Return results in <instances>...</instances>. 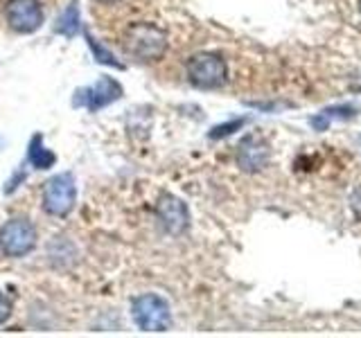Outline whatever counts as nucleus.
<instances>
[{
	"label": "nucleus",
	"mask_w": 361,
	"mask_h": 338,
	"mask_svg": "<svg viewBox=\"0 0 361 338\" xmlns=\"http://www.w3.org/2000/svg\"><path fill=\"white\" fill-rule=\"evenodd\" d=\"M43 210L52 217H68L77 203V185L73 174H56L43 187Z\"/></svg>",
	"instance_id": "nucleus-4"
},
{
	"label": "nucleus",
	"mask_w": 361,
	"mask_h": 338,
	"mask_svg": "<svg viewBox=\"0 0 361 338\" xmlns=\"http://www.w3.org/2000/svg\"><path fill=\"white\" fill-rule=\"evenodd\" d=\"M27 161L32 167H37V169H48L54 165L56 158L50 149H45L43 146L41 135H34V138L30 140V146H27Z\"/></svg>",
	"instance_id": "nucleus-11"
},
{
	"label": "nucleus",
	"mask_w": 361,
	"mask_h": 338,
	"mask_svg": "<svg viewBox=\"0 0 361 338\" xmlns=\"http://www.w3.org/2000/svg\"><path fill=\"white\" fill-rule=\"evenodd\" d=\"M97 3H118V0H97Z\"/></svg>",
	"instance_id": "nucleus-16"
},
{
	"label": "nucleus",
	"mask_w": 361,
	"mask_h": 338,
	"mask_svg": "<svg viewBox=\"0 0 361 338\" xmlns=\"http://www.w3.org/2000/svg\"><path fill=\"white\" fill-rule=\"evenodd\" d=\"M188 79L197 88H221L228 82V63L217 52H199L188 61Z\"/></svg>",
	"instance_id": "nucleus-2"
},
{
	"label": "nucleus",
	"mask_w": 361,
	"mask_h": 338,
	"mask_svg": "<svg viewBox=\"0 0 361 338\" xmlns=\"http://www.w3.org/2000/svg\"><path fill=\"white\" fill-rule=\"evenodd\" d=\"M156 217L167 234H183L190 225L188 206L174 194H163L156 203Z\"/></svg>",
	"instance_id": "nucleus-7"
},
{
	"label": "nucleus",
	"mask_w": 361,
	"mask_h": 338,
	"mask_svg": "<svg viewBox=\"0 0 361 338\" xmlns=\"http://www.w3.org/2000/svg\"><path fill=\"white\" fill-rule=\"evenodd\" d=\"M122 48L131 59L152 63L167 52V34L152 23H133L122 34Z\"/></svg>",
	"instance_id": "nucleus-1"
},
{
	"label": "nucleus",
	"mask_w": 361,
	"mask_h": 338,
	"mask_svg": "<svg viewBox=\"0 0 361 338\" xmlns=\"http://www.w3.org/2000/svg\"><path fill=\"white\" fill-rule=\"evenodd\" d=\"M5 18L14 32L32 34L43 25V7L39 0H9Z\"/></svg>",
	"instance_id": "nucleus-6"
},
{
	"label": "nucleus",
	"mask_w": 361,
	"mask_h": 338,
	"mask_svg": "<svg viewBox=\"0 0 361 338\" xmlns=\"http://www.w3.org/2000/svg\"><path fill=\"white\" fill-rule=\"evenodd\" d=\"M79 27H82V18H79V7H77V3H73L61 14L59 23H56V32L63 34V37H75V34L79 32Z\"/></svg>",
	"instance_id": "nucleus-12"
},
{
	"label": "nucleus",
	"mask_w": 361,
	"mask_h": 338,
	"mask_svg": "<svg viewBox=\"0 0 361 338\" xmlns=\"http://www.w3.org/2000/svg\"><path fill=\"white\" fill-rule=\"evenodd\" d=\"M37 228L30 219H9L5 221V225L0 228V251H3L7 257H23L34 251L37 246Z\"/></svg>",
	"instance_id": "nucleus-5"
},
{
	"label": "nucleus",
	"mask_w": 361,
	"mask_h": 338,
	"mask_svg": "<svg viewBox=\"0 0 361 338\" xmlns=\"http://www.w3.org/2000/svg\"><path fill=\"white\" fill-rule=\"evenodd\" d=\"M359 11H361V0H359Z\"/></svg>",
	"instance_id": "nucleus-17"
},
{
	"label": "nucleus",
	"mask_w": 361,
	"mask_h": 338,
	"mask_svg": "<svg viewBox=\"0 0 361 338\" xmlns=\"http://www.w3.org/2000/svg\"><path fill=\"white\" fill-rule=\"evenodd\" d=\"M246 120H233L228 124H221V127H214L212 133H210V138L212 140H219V138H226V135H231L233 131H237L240 127H244Z\"/></svg>",
	"instance_id": "nucleus-13"
},
{
	"label": "nucleus",
	"mask_w": 361,
	"mask_h": 338,
	"mask_svg": "<svg viewBox=\"0 0 361 338\" xmlns=\"http://www.w3.org/2000/svg\"><path fill=\"white\" fill-rule=\"evenodd\" d=\"M355 113H357L355 106H330L312 118V127L316 131H325L332 124V120H350L355 118Z\"/></svg>",
	"instance_id": "nucleus-10"
},
{
	"label": "nucleus",
	"mask_w": 361,
	"mask_h": 338,
	"mask_svg": "<svg viewBox=\"0 0 361 338\" xmlns=\"http://www.w3.org/2000/svg\"><path fill=\"white\" fill-rule=\"evenodd\" d=\"M237 165L248 174L262 172L271 161V146L259 135H246V138L237 146Z\"/></svg>",
	"instance_id": "nucleus-8"
},
{
	"label": "nucleus",
	"mask_w": 361,
	"mask_h": 338,
	"mask_svg": "<svg viewBox=\"0 0 361 338\" xmlns=\"http://www.w3.org/2000/svg\"><path fill=\"white\" fill-rule=\"evenodd\" d=\"M88 37V43H90V48H93V52H95V56H97V61L99 63H109V65H120L118 61H113V56L104 50V48H99V45L95 43V39L90 37V34H86Z\"/></svg>",
	"instance_id": "nucleus-14"
},
{
	"label": "nucleus",
	"mask_w": 361,
	"mask_h": 338,
	"mask_svg": "<svg viewBox=\"0 0 361 338\" xmlns=\"http://www.w3.org/2000/svg\"><path fill=\"white\" fill-rule=\"evenodd\" d=\"M131 315L142 332H165L172 325L169 304L156 293H145V296L135 298L131 304Z\"/></svg>",
	"instance_id": "nucleus-3"
},
{
	"label": "nucleus",
	"mask_w": 361,
	"mask_h": 338,
	"mask_svg": "<svg viewBox=\"0 0 361 338\" xmlns=\"http://www.w3.org/2000/svg\"><path fill=\"white\" fill-rule=\"evenodd\" d=\"M122 97V86L116 82V79L111 77H102L99 82H95L93 86H88L84 93H82V99H79V104L86 106L88 111H99L109 106L111 101H116Z\"/></svg>",
	"instance_id": "nucleus-9"
},
{
	"label": "nucleus",
	"mask_w": 361,
	"mask_h": 338,
	"mask_svg": "<svg viewBox=\"0 0 361 338\" xmlns=\"http://www.w3.org/2000/svg\"><path fill=\"white\" fill-rule=\"evenodd\" d=\"M9 315H11V300L5 296L3 291H0V325L7 323Z\"/></svg>",
	"instance_id": "nucleus-15"
}]
</instances>
